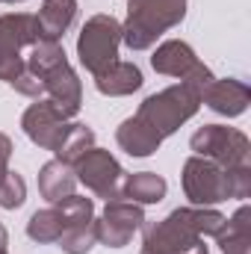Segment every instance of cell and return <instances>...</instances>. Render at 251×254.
<instances>
[{
	"label": "cell",
	"instance_id": "1",
	"mask_svg": "<svg viewBox=\"0 0 251 254\" xmlns=\"http://www.w3.org/2000/svg\"><path fill=\"white\" fill-rule=\"evenodd\" d=\"M201 86L181 80L157 95H148L139 110L125 119L116 130V142L119 148L130 157H151L166 136H172L181 125H187L189 119L198 113L201 107Z\"/></svg>",
	"mask_w": 251,
	"mask_h": 254
},
{
	"label": "cell",
	"instance_id": "2",
	"mask_svg": "<svg viewBox=\"0 0 251 254\" xmlns=\"http://www.w3.org/2000/svg\"><path fill=\"white\" fill-rule=\"evenodd\" d=\"M222 225L225 216L213 207H181L145 228L142 254H187L204 237H216Z\"/></svg>",
	"mask_w": 251,
	"mask_h": 254
},
{
	"label": "cell",
	"instance_id": "3",
	"mask_svg": "<svg viewBox=\"0 0 251 254\" xmlns=\"http://www.w3.org/2000/svg\"><path fill=\"white\" fill-rule=\"evenodd\" d=\"M184 192L192 207H213L228 198H249L251 195V166L243 169H222L207 157H189L184 163Z\"/></svg>",
	"mask_w": 251,
	"mask_h": 254
},
{
	"label": "cell",
	"instance_id": "4",
	"mask_svg": "<svg viewBox=\"0 0 251 254\" xmlns=\"http://www.w3.org/2000/svg\"><path fill=\"white\" fill-rule=\"evenodd\" d=\"M187 15V0H127L122 42L130 51H148L166 30L178 27Z\"/></svg>",
	"mask_w": 251,
	"mask_h": 254
},
{
	"label": "cell",
	"instance_id": "5",
	"mask_svg": "<svg viewBox=\"0 0 251 254\" xmlns=\"http://www.w3.org/2000/svg\"><path fill=\"white\" fill-rule=\"evenodd\" d=\"M42 39L39 21L30 12H9L0 15V80L15 89V83L24 77V60L33 42Z\"/></svg>",
	"mask_w": 251,
	"mask_h": 254
},
{
	"label": "cell",
	"instance_id": "6",
	"mask_svg": "<svg viewBox=\"0 0 251 254\" xmlns=\"http://www.w3.org/2000/svg\"><path fill=\"white\" fill-rule=\"evenodd\" d=\"M189 148L195 151V157H207V160L219 163L222 169L251 166V142L249 136L243 130H237V127L204 125L201 130L192 133Z\"/></svg>",
	"mask_w": 251,
	"mask_h": 254
},
{
	"label": "cell",
	"instance_id": "7",
	"mask_svg": "<svg viewBox=\"0 0 251 254\" xmlns=\"http://www.w3.org/2000/svg\"><path fill=\"white\" fill-rule=\"evenodd\" d=\"M119 45H122V24L113 15H95L80 30L77 57L92 77H98L119 60Z\"/></svg>",
	"mask_w": 251,
	"mask_h": 254
},
{
	"label": "cell",
	"instance_id": "8",
	"mask_svg": "<svg viewBox=\"0 0 251 254\" xmlns=\"http://www.w3.org/2000/svg\"><path fill=\"white\" fill-rule=\"evenodd\" d=\"M74 175L89 192H95L98 198H107V201L122 198V187H125L127 178L122 163L104 148H89L74 163Z\"/></svg>",
	"mask_w": 251,
	"mask_h": 254
},
{
	"label": "cell",
	"instance_id": "9",
	"mask_svg": "<svg viewBox=\"0 0 251 254\" xmlns=\"http://www.w3.org/2000/svg\"><path fill=\"white\" fill-rule=\"evenodd\" d=\"M71 125L74 122L65 116L51 98H36V104H30L27 113H24V119H21V127H24L27 139L36 142L45 151H54V154L63 145V139L68 136Z\"/></svg>",
	"mask_w": 251,
	"mask_h": 254
},
{
	"label": "cell",
	"instance_id": "10",
	"mask_svg": "<svg viewBox=\"0 0 251 254\" xmlns=\"http://www.w3.org/2000/svg\"><path fill=\"white\" fill-rule=\"evenodd\" d=\"M142 225H145L142 204H133V201H125V198L107 201L104 213L95 219L98 243H104L107 249H125Z\"/></svg>",
	"mask_w": 251,
	"mask_h": 254
},
{
	"label": "cell",
	"instance_id": "11",
	"mask_svg": "<svg viewBox=\"0 0 251 254\" xmlns=\"http://www.w3.org/2000/svg\"><path fill=\"white\" fill-rule=\"evenodd\" d=\"M151 65L157 74H166V77H178V80H189V83H198L201 89L213 80V71L195 57V51L189 48L187 42L181 39H169L163 42L154 57H151Z\"/></svg>",
	"mask_w": 251,
	"mask_h": 254
},
{
	"label": "cell",
	"instance_id": "12",
	"mask_svg": "<svg viewBox=\"0 0 251 254\" xmlns=\"http://www.w3.org/2000/svg\"><path fill=\"white\" fill-rule=\"evenodd\" d=\"M251 101V89L249 83L237 80V77H225V80H210L201 92V104H207L213 113L219 116H228V119H237L249 110Z\"/></svg>",
	"mask_w": 251,
	"mask_h": 254
},
{
	"label": "cell",
	"instance_id": "13",
	"mask_svg": "<svg viewBox=\"0 0 251 254\" xmlns=\"http://www.w3.org/2000/svg\"><path fill=\"white\" fill-rule=\"evenodd\" d=\"M42 89H45V95L63 110L68 119H74V116L80 113L83 89H80V77H77V71H74L68 63L51 68V71L42 77Z\"/></svg>",
	"mask_w": 251,
	"mask_h": 254
},
{
	"label": "cell",
	"instance_id": "14",
	"mask_svg": "<svg viewBox=\"0 0 251 254\" xmlns=\"http://www.w3.org/2000/svg\"><path fill=\"white\" fill-rule=\"evenodd\" d=\"M142 83H145V80H142V71L133 63H122V60H116L107 71H101V74L95 77L98 92H101V95H110V98L133 95L136 89H142Z\"/></svg>",
	"mask_w": 251,
	"mask_h": 254
},
{
	"label": "cell",
	"instance_id": "15",
	"mask_svg": "<svg viewBox=\"0 0 251 254\" xmlns=\"http://www.w3.org/2000/svg\"><path fill=\"white\" fill-rule=\"evenodd\" d=\"M222 254H251V210L243 204L216 234Z\"/></svg>",
	"mask_w": 251,
	"mask_h": 254
},
{
	"label": "cell",
	"instance_id": "16",
	"mask_svg": "<svg viewBox=\"0 0 251 254\" xmlns=\"http://www.w3.org/2000/svg\"><path fill=\"white\" fill-rule=\"evenodd\" d=\"M74 187H77V175H74V166H68L63 160H51L42 166L39 172V192L42 198H48L51 204L60 201L65 195H74Z\"/></svg>",
	"mask_w": 251,
	"mask_h": 254
},
{
	"label": "cell",
	"instance_id": "17",
	"mask_svg": "<svg viewBox=\"0 0 251 254\" xmlns=\"http://www.w3.org/2000/svg\"><path fill=\"white\" fill-rule=\"evenodd\" d=\"M74 18H77V0H45L39 15H36L42 36L45 39H57V42L68 33Z\"/></svg>",
	"mask_w": 251,
	"mask_h": 254
},
{
	"label": "cell",
	"instance_id": "18",
	"mask_svg": "<svg viewBox=\"0 0 251 254\" xmlns=\"http://www.w3.org/2000/svg\"><path fill=\"white\" fill-rule=\"evenodd\" d=\"M169 184L154 175V172H136V175H127L125 187H122V198L133 201V204H160L166 198Z\"/></svg>",
	"mask_w": 251,
	"mask_h": 254
},
{
	"label": "cell",
	"instance_id": "19",
	"mask_svg": "<svg viewBox=\"0 0 251 254\" xmlns=\"http://www.w3.org/2000/svg\"><path fill=\"white\" fill-rule=\"evenodd\" d=\"M63 231H65V219H63V213L57 210V204L45 207V210H36L30 216V222H27V237L33 243H42V246L57 243L63 237Z\"/></svg>",
	"mask_w": 251,
	"mask_h": 254
},
{
	"label": "cell",
	"instance_id": "20",
	"mask_svg": "<svg viewBox=\"0 0 251 254\" xmlns=\"http://www.w3.org/2000/svg\"><path fill=\"white\" fill-rule=\"evenodd\" d=\"M60 249L65 254H89L92 246L98 243V228H95V219H74L68 222L63 231V237L57 240Z\"/></svg>",
	"mask_w": 251,
	"mask_h": 254
},
{
	"label": "cell",
	"instance_id": "21",
	"mask_svg": "<svg viewBox=\"0 0 251 254\" xmlns=\"http://www.w3.org/2000/svg\"><path fill=\"white\" fill-rule=\"evenodd\" d=\"M89 148H95V133H92V127L74 122L71 130H68V136L63 139V145L57 148V160H63V163H68V166H74Z\"/></svg>",
	"mask_w": 251,
	"mask_h": 254
},
{
	"label": "cell",
	"instance_id": "22",
	"mask_svg": "<svg viewBox=\"0 0 251 254\" xmlns=\"http://www.w3.org/2000/svg\"><path fill=\"white\" fill-rule=\"evenodd\" d=\"M27 201V184L18 172H9L0 181V207L3 210H18Z\"/></svg>",
	"mask_w": 251,
	"mask_h": 254
},
{
	"label": "cell",
	"instance_id": "23",
	"mask_svg": "<svg viewBox=\"0 0 251 254\" xmlns=\"http://www.w3.org/2000/svg\"><path fill=\"white\" fill-rule=\"evenodd\" d=\"M9 157H12V139L0 133V181L9 175Z\"/></svg>",
	"mask_w": 251,
	"mask_h": 254
},
{
	"label": "cell",
	"instance_id": "24",
	"mask_svg": "<svg viewBox=\"0 0 251 254\" xmlns=\"http://www.w3.org/2000/svg\"><path fill=\"white\" fill-rule=\"evenodd\" d=\"M187 254H210V252H207V246H204V240H201V243H198L195 249H189Z\"/></svg>",
	"mask_w": 251,
	"mask_h": 254
},
{
	"label": "cell",
	"instance_id": "25",
	"mask_svg": "<svg viewBox=\"0 0 251 254\" xmlns=\"http://www.w3.org/2000/svg\"><path fill=\"white\" fill-rule=\"evenodd\" d=\"M6 243H9V237H6V228L0 225V249H6Z\"/></svg>",
	"mask_w": 251,
	"mask_h": 254
},
{
	"label": "cell",
	"instance_id": "26",
	"mask_svg": "<svg viewBox=\"0 0 251 254\" xmlns=\"http://www.w3.org/2000/svg\"><path fill=\"white\" fill-rule=\"evenodd\" d=\"M0 3H24V0H0Z\"/></svg>",
	"mask_w": 251,
	"mask_h": 254
},
{
	"label": "cell",
	"instance_id": "27",
	"mask_svg": "<svg viewBox=\"0 0 251 254\" xmlns=\"http://www.w3.org/2000/svg\"><path fill=\"white\" fill-rule=\"evenodd\" d=\"M0 254H6V249H0Z\"/></svg>",
	"mask_w": 251,
	"mask_h": 254
}]
</instances>
